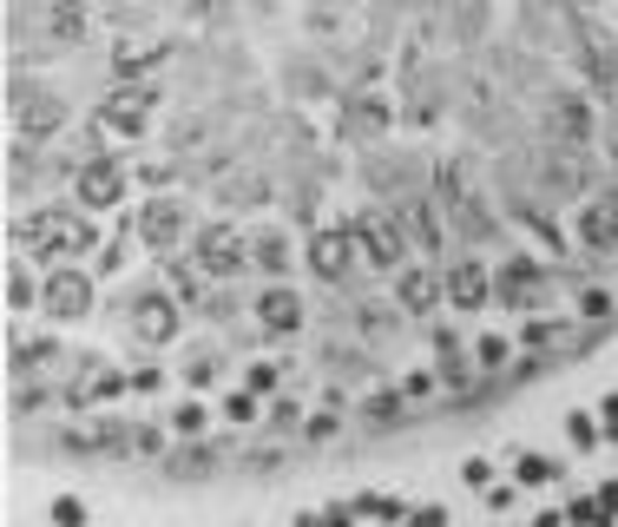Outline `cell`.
<instances>
[{
    "label": "cell",
    "instance_id": "obj_13",
    "mask_svg": "<svg viewBox=\"0 0 618 527\" xmlns=\"http://www.w3.org/2000/svg\"><path fill=\"white\" fill-rule=\"evenodd\" d=\"M257 330H264V336H296V330H303V297H296L290 284H271V291L257 297Z\"/></svg>",
    "mask_w": 618,
    "mask_h": 527
},
{
    "label": "cell",
    "instance_id": "obj_37",
    "mask_svg": "<svg viewBox=\"0 0 618 527\" xmlns=\"http://www.w3.org/2000/svg\"><path fill=\"white\" fill-rule=\"evenodd\" d=\"M53 521H60V527H86V501H72V495H53Z\"/></svg>",
    "mask_w": 618,
    "mask_h": 527
},
{
    "label": "cell",
    "instance_id": "obj_40",
    "mask_svg": "<svg viewBox=\"0 0 618 527\" xmlns=\"http://www.w3.org/2000/svg\"><path fill=\"white\" fill-rule=\"evenodd\" d=\"M409 527H448V515H441V508H414Z\"/></svg>",
    "mask_w": 618,
    "mask_h": 527
},
{
    "label": "cell",
    "instance_id": "obj_43",
    "mask_svg": "<svg viewBox=\"0 0 618 527\" xmlns=\"http://www.w3.org/2000/svg\"><path fill=\"white\" fill-rule=\"evenodd\" d=\"M533 527H566V515H540V521H533Z\"/></svg>",
    "mask_w": 618,
    "mask_h": 527
},
{
    "label": "cell",
    "instance_id": "obj_19",
    "mask_svg": "<svg viewBox=\"0 0 618 527\" xmlns=\"http://www.w3.org/2000/svg\"><path fill=\"white\" fill-rule=\"evenodd\" d=\"M402 225H409V237L421 244V251H441V244H448V237H441V218H434V205H421V198L402 212Z\"/></svg>",
    "mask_w": 618,
    "mask_h": 527
},
{
    "label": "cell",
    "instance_id": "obj_12",
    "mask_svg": "<svg viewBox=\"0 0 618 527\" xmlns=\"http://www.w3.org/2000/svg\"><path fill=\"white\" fill-rule=\"evenodd\" d=\"M493 284H500V277L487 271L481 257H454V264H448V303H454V310H487V303H493Z\"/></svg>",
    "mask_w": 618,
    "mask_h": 527
},
{
    "label": "cell",
    "instance_id": "obj_38",
    "mask_svg": "<svg viewBox=\"0 0 618 527\" xmlns=\"http://www.w3.org/2000/svg\"><path fill=\"white\" fill-rule=\"evenodd\" d=\"M434 382H441V377H428V370H414V377L402 382V402H421V396H428V389H434Z\"/></svg>",
    "mask_w": 618,
    "mask_h": 527
},
{
    "label": "cell",
    "instance_id": "obj_27",
    "mask_svg": "<svg viewBox=\"0 0 618 527\" xmlns=\"http://www.w3.org/2000/svg\"><path fill=\"white\" fill-rule=\"evenodd\" d=\"M513 475H520V488H547L552 475H559V461H547V455H520Z\"/></svg>",
    "mask_w": 618,
    "mask_h": 527
},
{
    "label": "cell",
    "instance_id": "obj_20",
    "mask_svg": "<svg viewBox=\"0 0 618 527\" xmlns=\"http://www.w3.org/2000/svg\"><path fill=\"white\" fill-rule=\"evenodd\" d=\"M47 27H53V40H79L86 33V0H53L47 7Z\"/></svg>",
    "mask_w": 618,
    "mask_h": 527
},
{
    "label": "cell",
    "instance_id": "obj_24",
    "mask_svg": "<svg viewBox=\"0 0 618 527\" xmlns=\"http://www.w3.org/2000/svg\"><path fill=\"white\" fill-rule=\"evenodd\" d=\"M33 303H40V291H33V277H27V264H7V310L27 316Z\"/></svg>",
    "mask_w": 618,
    "mask_h": 527
},
{
    "label": "cell",
    "instance_id": "obj_17",
    "mask_svg": "<svg viewBox=\"0 0 618 527\" xmlns=\"http://www.w3.org/2000/svg\"><path fill=\"white\" fill-rule=\"evenodd\" d=\"M151 60H158V40H151V33H119V47H112V67H119V79L145 74Z\"/></svg>",
    "mask_w": 618,
    "mask_h": 527
},
{
    "label": "cell",
    "instance_id": "obj_34",
    "mask_svg": "<svg viewBox=\"0 0 618 527\" xmlns=\"http://www.w3.org/2000/svg\"><path fill=\"white\" fill-rule=\"evenodd\" d=\"M336 429H343V422H336V409H316V416L303 422V436H310V442H330Z\"/></svg>",
    "mask_w": 618,
    "mask_h": 527
},
{
    "label": "cell",
    "instance_id": "obj_10",
    "mask_svg": "<svg viewBox=\"0 0 618 527\" xmlns=\"http://www.w3.org/2000/svg\"><path fill=\"white\" fill-rule=\"evenodd\" d=\"M151 106H158V86H151V79H119V86L106 92V113H99V119H106L112 133H145V113H151Z\"/></svg>",
    "mask_w": 618,
    "mask_h": 527
},
{
    "label": "cell",
    "instance_id": "obj_41",
    "mask_svg": "<svg viewBox=\"0 0 618 527\" xmlns=\"http://www.w3.org/2000/svg\"><path fill=\"white\" fill-rule=\"evenodd\" d=\"M133 449H145V455H151V449H165V429H138V436H133Z\"/></svg>",
    "mask_w": 618,
    "mask_h": 527
},
{
    "label": "cell",
    "instance_id": "obj_9",
    "mask_svg": "<svg viewBox=\"0 0 618 527\" xmlns=\"http://www.w3.org/2000/svg\"><path fill=\"white\" fill-rule=\"evenodd\" d=\"M40 310H47L53 323L86 316V310H92V284H86V271H79V264H53V277H47V291H40Z\"/></svg>",
    "mask_w": 618,
    "mask_h": 527
},
{
    "label": "cell",
    "instance_id": "obj_5",
    "mask_svg": "<svg viewBox=\"0 0 618 527\" xmlns=\"http://www.w3.org/2000/svg\"><path fill=\"white\" fill-rule=\"evenodd\" d=\"M133 231H138V244H151V251H171V244H185L192 212H185V198H145V205L133 212Z\"/></svg>",
    "mask_w": 618,
    "mask_h": 527
},
{
    "label": "cell",
    "instance_id": "obj_11",
    "mask_svg": "<svg viewBox=\"0 0 618 527\" xmlns=\"http://www.w3.org/2000/svg\"><path fill=\"white\" fill-rule=\"evenodd\" d=\"M13 119H20L27 139H47V133L67 126V106H60V92H47V86H13Z\"/></svg>",
    "mask_w": 618,
    "mask_h": 527
},
{
    "label": "cell",
    "instance_id": "obj_30",
    "mask_svg": "<svg viewBox=\"0 0 618 527\" xmlns=\"http://www.w3.org/2000/svg\"><path fill=\"white\" fill-rule=\"evenodd\" d=\"M224 422H237V429H244V422H257V396H251V389H230V402H224Z\"/></svg>",
    "mask_w": 618,
    "mask_h": 527
},
{
    "label": "cell",
    "instance_id": "obj_26",
    "mask_svg": "<svg viewBox=\"0 0 618 527\" xmlns=\"http://www.w3.org/2000/svg\"><path fill=\"white\" fill-rule=\"evenodd\" d=\"M566 527H618V521L599 508V495H579V501L566 508Z\"/></svg>",
    "mask_w": 618,
    "mask_h": 527
},
{
    "label": "cell",
    "instance_id": "obj_25",
    "mask_svg": "<svg viewBox=\"0 0 618 527\" xmlns=\"http://www.w3.org/2000/svg\"><path fill=\"white\" fill-rule=\"evenodd\" d=\"M349 515H375V521H409V508L395 501V495H355V508Z\"/></svg>",
    "mask_w": 618,
    "mask_h": 527
},
{
    "label": "cell",
    "instance_id": "obj_8",
    "mask_svg": "<svg viewBox=\"0 0 618 527\" xmlns=\"http://www.w3.org/2000/svg\"><path fill=\"white\" fill-rule=\"evenodd\" d=\"M126 316H133V330H138V343H171L185 323H178V297L171 291H138L133 303H126Z\"/></svg>",
    "mask_w": 618,
    "mask_h": 527
},
{
    "label": "cell",
    "instance_id": "obj_16",
    "mask_svg": "<svg viewBox=\"0 0 618 527\" xmlns=\"http://www.w3.org/2000/svg\"><path fill=\"white\" fill-rule=\"evenodd\" d=\"M251 264H257V271H264V277H290V237H283V231H257V237H251Z\"/></svg>",
    "mask_w": 618,
    "mask_h": 527
},
{
    "label": "cell",
    "instance_id": "obj_1",
    "mask_svg": "<svg viewBox=\"0 0 618 527\" xmlns=\"http://www.w3.org/2000/svg\"><path fill=\"white\" fill-rule=\"evenodd\" d=\"M349 237H355V251H362L369 271H389V277L409 271V225H402V218L362 212V218H349Z\"/></svg>",
    "mask_w": 618,
    "mask_h": 527
},
{
    "label": "cell",
    "instance_id": "obj_4",
    "mask_svg": "<svg viewBox=\"0 0 618 527\" xmlns=\"http://www.w3.org/2000/svg\"><path fill=\"white\" fill-rule=\"evenodd\" d=\"M72 192H79V212H112V205L133 192V165L112 158V152H92V158H79Z\"/></svg>",
    "mask_w": 618,
    "mask_h": 527
},
{
    "label": "cell",
    "instance_id": "obj_3",
    "mask_svg": "<svg viewBox=\"0 0 618 527\" xmlns=\"http://www.w3.org/2000/svg\"><path fill=\"white\" fill-rule=\"evenodd\" d=\"M192 264H198L205 277H244V271H251V237L237 225H224V218H210V225H198V237H192Z\"/></svg>",
    "mask_w": 618,
    "mask_h": 527
},
{
    "label": "cell",
    "instance_id": "obj_23",
    "mask_svg": "<svg viewBox=\"0 0 618 527\" xmlns=\"http://www.w3.org/2000/svg\"><path fill=\"white\" fill-rule=\"evenodd\" d=\"M165 429H171V436H178V442H198V436H205V429H210L205 402H178V409H171V422H165Z\"/></svg>",
    "mask_w": 618,
    "mask_h": 527
},
{
    "label": "cell",
    "instance_id": "obj_22",
    "mask_svg": "<svg viewBox=\"0 0 618 527\" xmlns=\"http://www.w3.org/2000/svg\"><path fill=\"white\" fill-rule=\"evenodd\" d=\"M217 198H224V205H264V198H271V178H264V172H244V178H230Z\"/></svg>",
    "mask_w": 618,
    "mask_h": 527
},
{
    "label": "cell",
    "instance_id": "obj_31",
    "mask_svg": "<svg viewBox=\"0 0 618 527\" xmlns=\"http://www.w3.org/2000/svg\"><path fill=\"white\" fill-rule=\"evenodd\" d=\"M566 436H572L579 449H599V422H592L586 409H572V416H566Z\"/></svg>",
    "mask_w": 618,
    "mask_h": 527
},
{
    "label": "cell",
    "instance_id": "obj_15",
    "mask_svg": "<svg viewBox=\"0 0 618 527\" xmlns=\"http://www.w3.org/2000/svg\"><path fill=\"white\" fill-rule=\"evenodd\" d=\"M533 291H540V264H533V257H513V264L500 271V284H493L500 303H533Z\"/></svg>",
    "mask_w": 618,
    "mask_h": 527
},
{
    "label": "cell",
    "instance_id": "obj_2",
    "mask_svg": "<svg viewBox=\"0 0 618 527\" xmlns=\"http://www.w3.org/2000/svg\"><path fill=\"white\" fill-rule=\"evenodd\" d=\"M20 237H27V251L47 257V264H72L79 251H92V225H86L79 212H33V218L20 225Z\"/></svg>",
    "mask_w": 618,
    "mask_h": 527
},
{
    "label": "cell",
    "instance_id": "obj_42",
    "mask_svg": "<svg viewBox=\"0 0 618 527\" xmlns=\"http://www.w3.org/2000/svg\"><path fill=\"white\" fill-rule=\"evenodd\" d=\"M599 508L618 521V481H599Z\"/></svg>",
    "mask_w": 618,
    "mask_h": 527
},
{
    "label": "cell",
    "instance_id": "obj_32",
    "mask_svg": "<svg viewBox=\"0 0 618 527\" xmlns=\"http://www.w3.org/2000/svg\"><path fill=\"white\" fill-rule=\"evenodd\" d=\"M461 481L481 488V495H493V461H487V455H468V461H461Z\"/></svg>",
    "mask_w": 618,
    "mask_h": 527
},
{
    "label": "cell",
    "instance_id": "obj_39",
    "mask_svg": "<svg viewBox=\"0 0 618 527\" xmlns=\"http://www.w3.org/2000/svg\"><path fill=\"white\" fill-rule=\"evenodd\" d=\"M138 178H145V185H171V165H158V158H151V165H138Z\"/></svg>",
    "mask_w": 618,
    "mask_h": 527
},
{
    "label": "cell",
    "instance_id": "obj_28",
    "mask_svg": "<svg viewBox=\"0 0 618 527\" xmlns=\"http://www.w3.org/2000/svg\"><path fill=\"white\" fill-rule=\"evenodd\" d=\"M165 291H171L178 303H198V271H185V264L171 257V264H165Z\"/></svg>",
    "mask_w": 618,
    "mask_h": 527
},
{
    "label": "cell",
    "instance_id": "obj_7",
    "mask_svg": "<svg viewBox=\"0 0 618 527\" xmlns=\"http://www.w3.org/2000/svg\"><path fill=\"white\" fill-rule=\"evenodd\" d=\"M441 303H448V264H409L395 277V310L402 316H428Z\"/></svg>",
    "mask_w": 618,
    "mask_h": 527
},
{
    "label": "cell",
    "instance_id": "obj_18",
    "mask_svg": "<svg viewBox=\"0 0 618 527\" xmlns=\"http://www.w3.org/2000/svg\"><path fill=\"white\" fill-rule=\"evenodd\" d=\"M579 237H586L592 251H606V244H618V218H612V205H606V198L579 212Z\"/></svg>",
    "mask_w": 618,
    "mask_h": 527
},
{
    "label": "cell",
    "instance_id": "obj_6",
    "mask_svg": "<svg viewBox=\"0 0 618 527\" xmlns=\"http://www.w3.org/2000/svg\"><path fill=\"white\" fill-rule=\"evenodd\" d=\"M303 257H310V271L323 277V284H343L349 271H355V237H349V225H323L310 231V244H303Z\"/></svg>",
    "mask_w": 618,
    "mask_h": 527
},
{
    "label": "cell",
    "instance_id": "obj_35",
    "mask_svg": "<svg viewBox=\"0 0 618 527\" xmlns=\"http://www.w3.org/2000/svg\"><path fill=\"white\" fill-rule=\"evenodd\" d=\"M579 310H586V323H606L618 303H612V291H586V297H579Z\"/></svg>",
    "mask_w": 618,
    "mask_h": 527
},
{
    "label": "cell",
    "instance_id": "obj_14",
    "mask_svg": "<svg viewBox=\"0 0 618 527\" xmlns=\"http://www.w3.org/2000/svg\"><path fill=\"white\" fill-rule=\"evenodd\" d=\"M547 119H552V133H559L566 146H586V139H592V113H586V99H579V92H559Z\"/></svg>",
    "mask_w": 618,
    "mask_h": 527
},
{
    "label": "cell",
    "instance_id": "obj_33",
    "mask_svg": "<svg viewBox=\"0 0 618 527\" xmlns=\"http://www.w3.org/2000/svg\"><path fill=\"white\" fill-rule=\"evenodd\" d=\"M303 422H310V416H303V402H276V409H271V429H276V436H296Z\"/></svg>",
    "mask_w": 618,
    "mask_h": 527
},
{
    "label": "cell",
    "instance_id": "obj_21",
    "mask_svg": "<svg viewBox=\"0 0 618 527\" xmlns=\"http://www.w3.org/2000/svg\"><path fill=\"white\" fill-rule=\"evenodd\" d=\"M382 126H389V106H382V99H355V113L343 119L349 139H369V133H382Z\"/></svg>",
    "mask_w": 618,
    "mask_h": 527
},
{
    "label": "cell",
    "instance_id": "obj_29",
    "mask_svg": "<svg viewBox=\"0 0 618 527\" xmlns=\"http://www.w3.org/2000/svg\"><path fill=\"white\" fill-rule=\"evenodd\" d=\"M507 357H513L507 336H481V343H474V370H507Z\"/></svg>",
    "mask_w": 618,
    "mask_h": 527
},
{
    "label": "cell",
    "instance_id": "obj_36",
    "mask_svg": "<svg viewBox=\"0 0 618 527\" xmlns=\"http://www.w3.org/2000/svg\"><path fill=\"white\" fill-rule=\"evenodd\" d=\"M276 377H283L276 363H251V370H244V389H251V396H264V389H276Z\"/></svg>",
    "mask_w": 618,
    "mask_h": 527
}]
</instances>
